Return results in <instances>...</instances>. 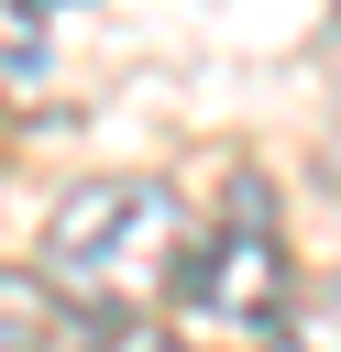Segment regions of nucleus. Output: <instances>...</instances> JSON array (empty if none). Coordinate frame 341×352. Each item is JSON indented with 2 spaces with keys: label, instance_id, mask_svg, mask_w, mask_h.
<instances>
[{
  "label": "nucleus",
  "instance_id": "obj_3",
  "mask_svg": "<svg viewBox=\"0 0 341 352\" xmlns=\"http://www.w3.org/2000/svg\"><path fill=\"white\" fill-rule=\"evenodd\" d=\"M55 297H44V275H22V264H0V352H55Z\"/></svg>",
  "mask_w": 341,
  "mask_h": 352
},
{
  "label": "nucleus",
  "instance_id": "obj_5",
  "mask_svg": "<svg viewBox=\"0 0 341 352\" xmlns=\"http://www.w3.org/2000/svg\"><path fill=\"white\" fill-rule=\"evenodd\" d=\"M88 352H187L176 330H154V319H99V341Z\"/></svg>",
  "mask_w": 341,
  "mask_h": 352
},
{
  "label": "nucleus",
  "instance_id": "obj_6",
  "mask_svg": "<svg viewBox=\"0 0 341 352\" xmlns=\"http://www.w3.org/2000/svg\"><path fill=\"white\" fill-rule=\"evenodd\" d=\"M330 132H341V22H330Z\"/></svg>",
  "mask_w": 341,
  "mask_h": 352
},
{
  "label": "nucleus",
  "instance_id": "obj_4",
  "mask_svg": "<svg viewBox=\"0 0 341 352\" xmlns=\"http://www.w3.org/2000/svg\"><path fill=\"white\" fill-rule=\"evenodd\" d=\"M275 352H341V286L286 297V308H275Z\"/></svg>",
  "mask_w": 341,
  "mask_h": 352
},
{
  "label": "nucleus",
  "instance_id": "obj_2",
  "mask_svg": "<svg viewBox=\"0 0 341 352\" xmlns=\"http://www.w3.org/2000/svg\"><path fill=\"white\" fill-rule=\"evenodd\" d=\"M176 297H187L209 330H275V308L297 297V264H286V220H275L264 176H231L220 220H209L198 253L176 264Z\"/></svg>",
  "mask_w": 341,
  "mask_h": 352
},
{
  "label": "nucleus",
  "instance_id": "obj_1",
  "mask_svg": "<svg viewBox=\"0 0 341 352\" xmlns=\"http://www.w3.org/2000/svg\"><path fill=\"white\" fill-rule=\"evenodd\" d=\"M187 264V198L165 176H88L77 198H55L44 220V297L99 319H154V297H176Z\"/></svg>",
  "mask_w": 341,
  "mask_h": 352
}]
</instances>
